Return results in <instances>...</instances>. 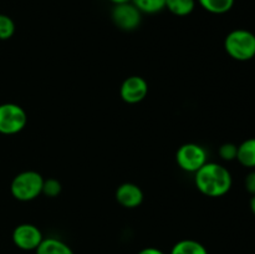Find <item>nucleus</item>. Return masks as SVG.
<instances>
[{"mask_svg": "<svg viewBox=\"0 0 255 254\" xmlns=\"http://www.w3.org/2000/svg\"><path fill=\"white\" fill-rule=\"evenodd\" d=\"M224 49L232 59L248 61L255 56V35L246 29H236L227 35Z\"/></svg>", "mask_w": 255, "mask_h": 254, "instance_id": "obj_2", "label": "nucleus"}, {"mask_svg": "<svg viewBox=\"0 0 255 254\" xmlns=\"http://www.w3.org/2000/svg\"><path fill=\"white\" fill-rule=\"evenodd\" d=\"M109 1H111L114 5H117V4H124V2H129L132 1V0H109Z\"/></svg>", "mask_w": 255, "mask_h": 254, "instance_id": "obj_21", "label": "nucleus"}, {"mask_svg": "<svg viewBox=\"0 0 255 254\" xmlns=\"http://www.w3.org/2000/svg\"><path fill=\"white\" fill-rule=\"evenodd\" d=\"M148 94V84L141 76H129L120 87L121 99L127 104H138L143 101Z\"/></svg>", "mask_w": 255, "mask_h": 254, "instance_id": "obj_8", "label": "nucleus"}, {"mask_svg": "<svg viewBox=\"0 0 255 254\" xmlns=\"http://www.w3.org/2000/svg\"><path fill=\"white\" fill-rule=\"evenodd\" d=\"M44 177L36 171H24L17 173L10 184V193L20 202H29L42 193Z\"/></svg>", "mask_w": 255, "mask_h": 254, "instance_id": "obj_3", "label": "nucleus"}, {"mask_svg": "<svg viewBox=\"0 0 255 254\" xmlns=\"http://www.w3.org/2000/svg\"><path fill=\"white\" fill-rule=\"evenodd\" d=\"M194 183L198 191L207 197H222L232 188V174L228 169L216 162H207L196 172Z\"/></svg>", "mask_w": 255, "mask_h": 254, "instance_id": "obj_1", "label": "nucleus"}, {"mask_svg": "<svg viewBox=\"0 0 255 254\" xmlns=\"http://www.w3.org/2000/svg\"><path fill=\"white\" fill-rule=\"evenodd\" d=\"M12 243L21 251H36L42 242L41 231L36 226L30 223H22L15 227L11 234Z\"/></svg>", "mask_w": 255, "mask_h": 254, "instance_id": "obj_7", "label": "nucleus"}, {"mask_svg": "<svg viewBox=\"0 0 255 254\" xmlns=\"http://www.w3.org/2000/svg\"><path fill=\"white\" fill-rule=\"evenodd\" d=\"M142 14H157L166 9V0H132Z\"/></svg>", "mask_w": 255, "mask_h": 254, "instance_id": "obj_15", "label": "nucleus"}, {"mask_svg": "<svg viewBox=\"0 0 255 254\" xmlns=\"http://www.w3.org/2000/svg\"><path fill=\"white\" fill-rule=\"evenodd\" d=\"M251 209H252V212H253V214L255 216V194L253 197H252V199H251Z\"/></svg>", "mask_w": 255, "mask_h": 254, "instance_id": "obj_22", "label": "nucleus"}, {"mask_svg": "<svg viewBox=\"0 0 255 254\" xmlns=\"http://www.w3.org/2000/svg\"><path fill=\"white\" fill-rule=\"evenodd\" d=\"M219 157H221L223 161H234L237 159V153H238V146L232 142H227V143H223L218 149Z\"/></svg>", "mask_w": 255, "mask_h": 254, "instance_id": "obj_18", "label": "nucleus"}, {"mask_svg": "<svg viewBox=\"0 0 255 254\" xmlns=\"http://www.w3.org/2000/svg\"><path fill=\"white\" fill-rule=\"evenodd\" d=\"M27 116L21 106L12 102L0 105V133L16 134L25 128Z\"/></svg>", "mask_w": 255, "mask_h": 254, "instance_id": "obj_5", "label": "nucleus"}, {"mask_svg": "<svg viewBox=\"0 0 255 254\" xmlns=\"http://www.w3.org/2000/svg\"><path fill=\"white\" fill-rule=\"evenodd\" d=\"M254 59H255V56H254Z\"/></svg>", "mask_w": 255, "mask_h": 254, "instance_id": "obj_23", "label": "nucleus"}, {"mask_svg": "<svg viewBox=\"0 0 255 254\" xmlns=\"http://www.w3.org/2000/svg\"><path fill=\"white\" fill-rule=\"evenodd\" d=\"M244 186H246V189L254 196L255 194V171L249 172L246 177V181H244Z\"/></svg>", "mask_w": 255, "mask_h": 254, "instance_id": "obj_19", "label": "nucleus"}, {"mask_svg": "<svg viewBox=\"0 0 255 254\" xmlns=\"http://www.w3.org/2000/svg\"><path fill=\"white\" fill-rule=\"evenodd\" d=\"M116 201L119 202L120 206L125 208H137L143 202V192L137 184L126 182L117 187L116 189Z\"/></svg>", "mask_w": 255, "mask_h": 254, "instance_id": "obj_9", "label": "nucleus"}, {"mask_svg": "<svg viewBox=\"0 0 255 254\" xmlns=\"http://www.w3.org/2000/svg\"><path fill=\"white\" fill-rule=\"evenodd\" d=\"M15 34V22L10 16L0 14V40H9Z\"/></svg>", "mask_w": 255, "mask_h": 254, "instance_id": "obj_16", "label": "nucleus"}, {"mask_svg": "<svg viewBox=\"0 0 255 254\" xmlns=\"http://www.w3.org/2000/svg\"><path fill=\"white\" fill-rule=\"evenodd\" d=\"M111 19L119 29L124 31H132L139 26L142 12L133 5V2H124L115 5L111 11Z\"/></svg>", "mask_w": 255, "mask_h": 254, "instance_id": "obj_6", "label": "nucleus"}, {"mask_svg": "<svg viewBox=\"0 0 255 254\" xmlns=\"http://www.w3.org/2000/svg\"><path fill=\"white\" fill-rule=\"evenodd\" d=\"M206 11L211 14H226L234 6L236 0H197Z\"/></svg>", "mask_w": 255, "mask_h": 254, "instance_id": "obj_14", "label": "nucleus"}, {"mask_svg": "<svg viewBox=\"0 0 255 254\" xmlns=\"http://www.w3.org/2000/svg\"><path fill=\"white\" fill-rule=\"evenodd\" d=\"M61 183L56 178L44 179V183H42V194L50 197V198H55V197H57L61 193Z\"/></svg>", "mask_w": 255, "mask_h": 254, "instance_id": "obj_17", "label": "nucleus"}, {"mask_svg": "<svg viewBox=\"0 0 255 254\" xmlns=\"http://www.w3.org/2000/svg\"><path fill=\"white\" fill-rule=\"evenodd\" d=\"M176 161L179 168L189 173H196L208 162V152L203 146L194 142L184 143L177 149Z\"/></svg>", "mask_w": 255, "mask_h": 254, "instance_id": "obj_4", "label": "nucleus"}, {"mask_svg": "<svg viewBox=\"0 0 255 254\" xmlns=\"http://www.w3.org/2000/svg\"><path fill=\"white\" fill-rule=\"evenodd\" d=\"M197 0H166V9L176 16H188L196 9Z\"/></svg>", "mask_w": 255, "mask_h": 254, "instance_id": "obj_13", "label": "nucleus"}, {"mask_svg": "<svg viewBox=\"0 0 255 254\" xmlns=\"http://www.w3.org/2000/svg\"><path fill=\"white\" fill-rule=\"evenodd\" d=\"M169 254H208L206 247L194 239H183L172 247Z\"/></svg>", "mask_w": 255, "mask_h": 254, "instance_id": "obj_12", "label": "nucleus"}, {"mask_svg": "<svg viewBox=\"0 0 255 254\" xmlns=\"http://www.w3.org/2000/svg\"><path fill=\"white\" fill-rule=\"evenodd\" d=\"M36 254H75L71 247L64 241L59 238H54V237H49V238H44L40 246L37 247Z\"/></svg>", "mask_w": 255, "mask_h": 254, "instance_id": "obj_10", "label": "nucleus"}, {"mask_svg": "<svg viewBox=\"0 0 255 254\" xmlns=\"http://www.w3.org/2000/svg\"><path fill=\"white\" fill-rule=\"evenodd\" d=\"M237 159L247 168H255V137L246 139L239 144Z\"/></svg>", "mask_w": 255, "mask_h": 254, "instance_id": "obj_11", "label": "nucleus"}, {"mask_svg": "<svg viewBox=\"0 0 255 254\" xmlns=\"http://www.w3.org/2000/svg\"><path fill=\"white\" fill-rule=\"evenodd\" d=\"M137 254H166V253L162 252L161 249L154 248V247H147V248L141 249Z\"/></svg>", "mask_w": 255, "mask_h": 254, "instance_id": "obj_20", "label": "nucleus"}]
</instances>
